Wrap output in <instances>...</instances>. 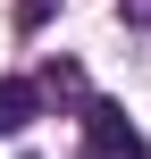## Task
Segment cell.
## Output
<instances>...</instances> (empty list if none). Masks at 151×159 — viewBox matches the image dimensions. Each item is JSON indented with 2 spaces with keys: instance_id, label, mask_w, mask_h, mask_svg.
<instances>
[{
  "instance_id": "obj_1",
  "label": "cell",
  "mask_w": 151,
  "mask_h": 159,
  "mask_svg": "<svg viewBox=\"0 0 151 159\" xmlns=\"http://www.w3.org/2000/svg\"><path fill=\"white\" fill-rule=\"evenodd\" d=\"M84 159H151V143L118 101H84Z\"/></svg>"
},
{
  "instance_id": "obj_2",
  "label": "cell",
  "mask_w": 151,
  "mask_h": 159,
  "mask_svg": "<svg viewBox=\"0 0 151 159\" xmlns=\"http://www.w3.org/2000/svg\"><path fill=\"white\" fill-rule=\"evenodd\" d=\"M34 109H42V84L0 75V134H25V126H34Z\"/></svg>"
}]
</instances>
